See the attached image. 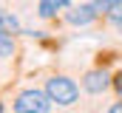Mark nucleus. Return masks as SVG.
<instances>
[{
  "label": "nucleus",
  "instance_id": "1",
  "mask_svg": "<svg viewBox=\"0 0 122 113\" xmlns=\"http://www.w3.org/2000/svg\"><path fill=\"white\" fill-rule=\"evenodd\" d=\"M43 88L51 96L54 108H60V110H68V108H74L80 102V85L74 82L68 74H51Z\"/></svg>",
  "mask_w": 122,
  "mask_h": 113
},
{
  "label": "nucleus",
  "instance_id": "2",
  "mask_svg": "<svg viewBox=\"0 0 122 113\" xmlns=\"http://www.w3.org/2000/svg\"><path fill=\"white\" fill-rule=\"evenodd\" d=\"M11 110L14 113H51L54 102L46 93V88H23L11 99Z\"/></svg>",
  "mask_w": 122,
  "mask_h": 113
},
{
  "label": "nucleus",
  "instance_id": "3",
  "mask_svg": "<svg viewBox=\"0 0 122 113\" xmlns=\"http://www.w3.org/2000/svg\"><path fill=\"white\" fill-rule=\"evenodd\" d=\"M99 17H102V14H99V9H97L94 0L80 3V6H71V9L62 11V20H65L68 26H74V28H85V26H91V23H97Z\"/></svg>",
  "mask_w": 122,
  "mask_h": 113
},
{
  "label": "nucleus",
  "instance_id": "4",
  "mask_svg": "<svg viewBox=\"0 0 122 113\" xmlns=\"http://www.w3.org/2000/svg\"><path fill=\"white\" fill-rule=\"evenodd\" d=\"M80 85H82V90H85L88 96H102L105 90L114 88V76H111L105 68H88V71L82 74Z\"/></svg>",
  "mask_w": 122,
  "mask_h": 113
},
{
  "label": "nucleus",
  "instance_id": "5",
  "mask_svg": "<svg viewBox=\"0 0 122 113\" xmlns=\"http://www.w3.org/2000/svg\"><path fill=\"white\" fill-rule=\"evenodd\" d=\"M71 6H74L71 0H40V3H37V17H43V20H54L60 11L71 9Z\"/></svg>",
  "mask_w": 122,
  "mask_h": 113
},
{
  "label": "nucleus",
  "instance_id": "6",
  "mask_svg": "<svg viewBox=\"0 0 122 113\" xmlns=\"http://www.w3.org/2000/svg\"><path fill=\"white\" fill-rule=\"evenodd\" d=\"M14 37H17V34H9V31L0 28V62L14 59V54H17V40H14Z\"/></svg>",
  "mask_w": 122,
  "mask_h": 113
},
{
  "label": "nucleus",
  "instance_id": "7",
  "mask_svg": "<svg viewBox=\"0 0 122 113\" xmlns=\"http://www.w3.org/2000/svg\"><path fill=\"white\" fill-rule=\"evenodd\" d=\"M0 28L9 31V34H23V23H20V17H17L14 11H9V9H0Z\"/></svg>",
  "mask_w": 122,
  "mask_h": 113
},
{
  "label": "nucleus",
  "instance_id": "8",
  "mask_svg": "<svg viewBox=\"0 0 122 113\" xmlns=\"http://www.w3.org/2000/svg\"><path fill=\"white\" fill-rule=\"evenodd\" d=\"M111 26H119L122 23V0H111V6H108V11L102 14Z\"/></svg>",
  "mask_w": 122,
  "mask_h": 113
},
{
  "label": "nucleus",
  "instance_id": "9",
  "mask_svg": "<svg viewBox=\"0 0 122 113\" xmlns=\"http://www.w3.org/2000/svg\"><path fill=\"white\" fill-rule=\"evenodd\" d=\"M114 90H117V96L122 99V71H117V74H114Z\"/></svg>",
  "mask_w": 122,
  "mask_h": 113
},
{
  "label": "nucleus",
  "instance_id": "10",
  "mask_svg": "<svg viewBox=\"0 0 122 113\" xmlns=\"http://www.w3.org/2000/svg\"><path fill=\"white\" fill-rule=\"evenodd\" d=\"M105 113H122V99H119V102H114V105H111Z\"/></svg>",
  "mask_w": 122,
  "mask_h": 113
},
{
  "label": "nucleus",
  "instance_id": "11",
  "mask_svg": "<svg viewBox=\"0 0 122 113\" xmlns=\"http://www.w3.org/2000/svg\"><path fill=\"white\" fill-rule=\"evenodd\" d=\"M114 28H117V34H119V37H122V23H119V26H114Z\"/></svg>",
  "mask_w": 122,
  "mask_h": 113
},
{
  "label": "nucleus",
  "instance_id": "12",
  "mask_svg": "<svg viewBox=\"0 0 122 113\" xmlns=\"http://www.w3.org/2000/svg\"><path fill=\"white\" fill-rule=\"evenodd\" d=\"M0 113H6V105H3V102H0Z\"/></svg>",
  "mask_w": 122,
  "mask_h": 113
}]
</instances>
